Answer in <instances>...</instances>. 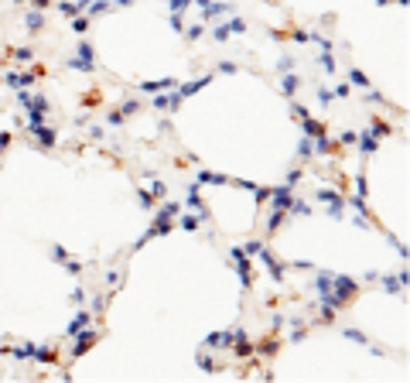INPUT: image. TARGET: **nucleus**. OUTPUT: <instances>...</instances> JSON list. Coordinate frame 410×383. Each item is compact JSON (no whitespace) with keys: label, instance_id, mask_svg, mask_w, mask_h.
<instances>
[{"label":"nucleus","instance_id":"obj_23","mask_svg":"<svg viewBox=\"0 0 410 383\" xmlns=\"http://www.w3.org/2000/svg\"><path fill=\"white\" fill-rule=\"evenodd\" d=\"M41 24H45V17H41L38 10H34V14H28V31H38Z\"/></svg>","mask_w":410,"mask_h":383},{"label":"nucleus","instance_id":"obj_26","mask_svg":"<svg viewBox=\"0 0 410 383\" xmlns=\"http://www.w3.org/2000/svg\"><path fill=\"white\" fill-rule=\"evenodd\" d=\"M349 79H352V82H355V86H362V89H366V86H369V79L362 76V72H359V69H352V72H349Z\"/></svg>","mask_w":410,"mask_h":383},{"label":"nucleus","instance_id":"obj_10","mask_svg":"<svg viewBox=\"0 0 410 383\" xmlns=\"http://www.w3.org/2000/svg\"><path fill=\"white\" fill-rule=\"evenodd\" d=\"M92 342H96V328H89V325H86V328L79 332V339H75V353H72V356H82Z\"/></svg>","mask_w":410,"mask_h":383},{"label":"nucleus","instance_id":"obj_2","mask_svg":"<svg viewBox=\"0 0 410 383\" xmlns=\"http://www.w3.org/2000/svg\"><path fill=\"white\" fill-rule=\"evenodd\" d=\"M178 212H181V202H164L161 209H157V223L150 226V230L144 233V239L137 243V246H144L150 236H161V233H168L171 226H175V219H178Z\"/></svg>","mask_w":410,"mask_h":383},{"label":"nucleus","instance_id":"obj_6","mask_svg":"<svg viewBox=\"0 0 410 383\" xmlns=\"http://www.w3.org/2000/svg\"><path fill=\"white\" fill-rule=\"evenodd\" d=\"M229 257L236 260V274H239L243 288H250V284H253V264H250V257H246L239 246H233V250H229Z\"/></svg>","mask_w":410,"mask_h":383},{"label":"nucleus","instance_id":"obj_24","mask_svg":"<svg viewBox=\"0 0 410 383\" xmlns=\"http://www.w3.org/2000/svg\"><path fill=\"white\" fill-rule=\"evenodd\" d=\"M150 195H154V199H164V195H168L164 181H157V178H154V181H150Z\"/></svg>","mask_w":410,"mask_h":383},{"label":"nucleus","instance_id":"obj_13","mask_svg":"<svg viewBox=\"0 0 410 383\" xmlns=\"http://www.w3.org/2000/svg\"><path fill=\"white\" fill-rule=\"evenodd\" d=\"M208 82H212V76H202V79H195V82H185V86L178 89V96H181V99H188V96H195L199 89H205Z\"/></svg>","mask_w":410,"mask_h":383},{"label":"nucleus","instance_id":"obj_29","mask_svg":"<svg viewBox=\"0 0 410 383\" xmlns=\"http://www.w3.org/2000/svg\"><path fill=\"white\" fill-rule=\"evenodd\" d=\"M345 339H355V342H366V346H369V339H366L362 332H355V328H345Z\"/></svg>","mask_w":410,"mask_h":383},{"label":"nucleus","instance_id":"obj_30","mask_svg":"<svg viewBox=\"0 0 410 383\" xmlns=\"http://www.w3.org/2000/svg\"><path fill=\"white\" fill-rule=\"evenodd\" d=\"M219 72H226V76H236V62H222V65H219Z\"/></svg>","mask_w":410,"mask_h":383},{"label":"nucleus","instance_id":"obj_27","mask_svg":"<svg viewBox=\"0 0 410 383\" xmlns=\"http://www.w3.org/2000/svg\"><path fill=\"white\" fill-rule=\"evenodd\" d=\"M72 28H75V34H86V31H89V17H75Z\"/></svg>","mask_w":410,"mask_h":383},{"label":"nucleus","instance_id":"obj_9","mask_svg":"<svg viewBox=\"0 0 410 383\" xmlns=\"http://www.w3.org/2000/svg\"><path fill=\"white\" fill-rule=\"evenodd\" d=\"M52 257L65 264V270H68V274H82V264H79L75 257H68V253H65V250H62V246H52Z\"/></svg>","mask_w":410,"mask_h":383},{"label":"nucleus","instance_id":"obj_8","mask_svg":"<svg viewBox=\"0 0 410 383\" xmlns=\"http://www.w3.org/2000/svg\"><path fill=\"white\" fill-rule=\"evenodd\" d=\"M31 134H34V141H38L41 147H55V141H59V137H55V130H52V127H45V123H34V127H31Z\"/></svg>","mask_w":410,"mask_h":383},{"label":"nucleus","instance_id":"obj_18","mask_svg":"<svg viewBox=\"0 0 410 383\" xmlns=\"http://www.w3.org/2000/svg\"><path fill=\"white\" fill-rule=\"evenodd\" d=\"M284 216H287V209H273V212H270V219H267V233H277V230H280Z\"/></svg>","mask_w":410,"mask_h":383},{"label":"nucleus","instance_id":"obj_15","mask_svg":"<svg viewBox=\"0 0 410 383\" xmlns=\"http://www.w3.org/2000/svg\"><path fill=\"white\" fill-rule=\"evenodd\" d=\"M185 206L199 209V212L205 216V206H202V192H199V185H188V192H185Z\"/></svg>","mask_w":410,"mask_h":383},{"label":"nucleus","instance_id":"obj_25","mask_svg":"<svg viewBox=\"0 0 410 383\" xmlns=\"http://www.w3.org/2000/svg\"><path fill=\"white\" fill-rule=\"evenodd\" d=\"M311 151H315V147H311V137H304V141L297 144V157H311Z\"/></svg>","mask_w":410,"mask_h":383},{"label":"nucleus","instance_id":"obj_7","mask_svg":"<svg viewBox=\"0 0 410 383\" xmlns=\"http://www.w3.org/2000/svg\"><path fill=\"white\" fill-rule=\"evenodd\" d=\"M185 99L178 96V89H164V92H154V99H150V106L154 110H178Z\"/></svg>","mask_w":410,"mask_h":383},{"label":"nucleus","instance_id":"obj_21","mask_svg":"<svg viewBox=\"0 0 410 383\" xmlns=\"http://www.w3.org/2000/svg\"><path fill=\"white\" fill-rule=\"evenodd\" d=\"M181 216V212H178ZM199 223H202V212L199 216H181V230H199Z\"/></svg>","mask_w":410,"mask_h":383},{"label":"nucleus","instance_id":"obj_3","mask_svg":"<svg viewBox=\"0 0 410 383\" xmlns=\"http://www.w3.org/2000/svg\"><path fill=\"white\" fill-rule=\"evenodd\" d=\"M68 69H79V72H96V52H92V45H79V55L75 59H68Z\"/></svg>","mask_w":410,"mask_h":383},{"label":"nucleus","instance_id":"obj_32","mask_svg":"<svg viewBox=\"0 0 410 383\" xmlns=\"http://www.w3.org/2000/svg\"><path fill=\"white\" fill-rule=\"evenodd\" d=\"M185 7H188V0H171V10H175V14H181Z\"/></svg>","mask_w":410,"mask_h":383},{"label":"nucleus","instance_id":"obj_19","mask_svg":"<svg viewBox=\"0 0 410 383\" xmlns=\"http://www.w3.org/2000/svg\"><path fill=\"white\" fill-rule=\"evenodd\" d=\"M355 141H359V151H362V154H373V151H376V137H369V130H366L362 137H355Z\"/></svg>","mask_w":410,"mask_h":383},{"label":"nucleus","instance_id":"obj_28","mask_svg":"<svg viewBox=\"0 0 410 383\" xmlns=\"http://www.w3.org/2000/svg\"><path fill=\"white\" fill-rule=\"evenodd\" d=\"M14 55H17V62H31V59H34V52H31V48H17Z\"/></svg>","mask_w":410,"mask_h":383},{"label":"nucleus","instance_id":"obj_4","mask_svg":"<svg viewBox=\"0 0 410 383\" xmlns=\"http://www.w3.org/2000/svg\"><path fill=\"white\" fill-rule=\"evenodd\" d=\"M315 199L328 206V216H332V219H342V216H345V199H342V192H332V188H322V192H318Z\"/></svg>","mask_w":410,"mask_h":383},{"label":"nucleus","instance_id":"obj_1","mask_svg":"<svg viewBox=\"0 0 410 383\" xmlns=\"http://www.w3.org/2000/svg\"><path fill=\"white\" fill-rule=\"evenodd\" d=\"M315 288H318V301L328 308H345L352 305V298H355V281L352 277H345V274H318L315 277Z\"/></svg>","mask_w":410,"mask_h":383},{"label":"nucleus","instance_id":"obj_22","mask_svg":"<svg viewBox=\"0 0 410 383\" xmlns=\"http://www.w3.org/2000/svg\"><path fill=\"white\" fill-rule=\"evenodd\" d=\"M280 89H284L287 96H294V92H297V76H284V82H280Z\"/></svg>","mask_w":410,"mask_h":383},{"label":"nucleus","instance_id":"obj_34","mask_svg":"<svg viewBox=\"0 0 410 383\" xmlns=\"http://www.w3.org/2000/svg\"><path fill=\"white\" fill-rule=\"evenodd\" d=\"M332 96H349V86H345V82H339V86H335V92H332Z\"/></svg>","mask_w":410,"mask_h":383},{"label":"nucleus","instance_id":"obj_14","mask_svg":"<svg viewBox=\"0 0 410 383\" xmlns=\"http://www.w3.org/2000/svg\"><path fill=\"white\" fill-rule=\"evenodd\" d=\"M233 31H236V34H239V31H246V24H243V21H239V17H236V21H229V24H222V28H215V31H212V34H215V38H219V41H226V38H229V34H233Z\"/></svg>","mask_w":410,"mask_h":383},{"label":"nucleus","instance_id":"obj_33","mask_svg":"<svg viewBox=\"0 0 410 383\" xmlns=\"http://www.w3.org/2000/svg\"><path fill=\"white\" fill-rule=\"evenodd\" d=\"M355 137H359V134H352V130H345V134H342V144H355Z\"/></svg>","mask_w":410,"mask_h":383},{"label":"nucleus","instance_id":"obj_17","mask_svg":"<svg viewBox=\"0 0 410 383\" xmlns=\"http://www.w3.org/2000/svg\"><path fill=\"white\" fill-rule=\"evenodd\" d=\"M229 178L226 175H215V171H199V185H226Z\"/></svg>","mask_w":410,"mask_h":383},{"label":"nucleus","instance_id":"obj_20","mask_svg":"<svg viewBox=\"0 0 410 383\" xmlns=\"http://www.w3.org/2000/svg\"><path fill=\"white\" fill-rule=\"evenodd\" d=\"M404 284H407V274H400V277H386V281H383L386 291H404Z\"/></svg>","mask_w":410,"mask_h":383},{"label":"nucleus","instance_id":"obj_16","mask_svg":"<svg viewBox=\"0 0 410 383\" xmlns=\"http://www.w3.org/2000/svg\"><path fill=\"white\" fill-rule=\"evenodd\" d=\"M178 82L175 79H157V82H140V89L144 92H164V89H175Z\"/></svg>","mask_w":410,"mask_h":383},{"label":"nucleus","instance_id":"obj_5","mask_svg":"<svg viewBox=\"0 0 410 383\" xmlns=\"http://www.w3.org/2000/svg\"><path fill=\"white\" fill-rule=\"evenodd\" d=\"M21 106L28 110V123H31V127H34V123H41V120H45V113H48V99H45V96H28Z\"/></svg>","mask_w":410,"mask_h":383},{"label":"nucleus","instance_id":"obj_11","mask_svg":"<svg viewBox=\"0 0 410 383\" xmlns=\"http://www.w3.org/2000/svg\"><path fill=\"white\" fill-rule=\"evenodd\" d=\"M38 76H45V69H34V72H28V76H10L7 86H10V89H24V86H34Z\"/></svg>","mask_w":410,"mask_h":383},{"label":"nucleus","instance_id":"obj_31","mask_svg":"<svg viewBox=\"0 0 410 383\" xmlns=\"http://www.w3.org/2000/svg\"><path fill=\"white\" fill-rule=\"evenodd\" d=\"M250 188H253V185H250ZM253 195H257L260 202H267V199H270V188H253Z\"/></svg>","mask_w":410,"mask_h":383},{"label":"nucleus","instance_id":"obj_12","mask_svg":"<svg viewBox=\"0 0 410 383\" xmlns=\"http://www.w3.org/2000/svg\"><path fill=\"white\" fill-rule=\"evenodd\" d=\"M89 322H92V315H89V311H79V315H75V318L65 325V335H79V332H82Z\"/></svg>","mask_w":410,"mask_h":383}]
</instances>
